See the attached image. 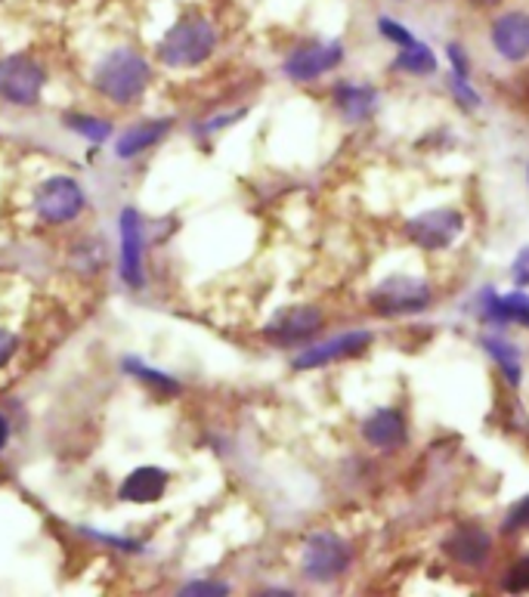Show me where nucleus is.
Returning <instances> with one entry per match:
<instances>
[{
	"mask_svg": "<svg viewBox=\"0 0 529 597\" xmlns=\"http://www.w3.org/2000/svg\"><path fill=\"white\" fill-rule=\"evenodd\" d=\"M149 78H152V69H149L146 56H140L137 50H111L93 72V84L96 91L103 93L106 99L118 103V106H130L137 103L149 87Z\"/></svg>",
	"mask_w": 529,
	"mask_h": 597,
	"instance_id": "1",
	"label": "nucleus"
},
{
	"mask_svg": "<svg viewBox=\"0 0 529 597\" xmlns=\"http://www.w3.org/2000/svg\"><path fill=\"white\" fill-rule=\"evenodd\" d=\"M218 47V28L204 16H183L158 40V59L171 69H196Z\"/></svg>",
	"mask_w": 529,
	"mask_h": 597,
	"instance_id": "2",
	"label": "nucleus"
},
{
	"mask_svg": "<svg viewBox=\"0 0 529 597\" xmlns=\"http://www.w3.org/2000/svg\"><path fill=\"white\" fill-rule=\"evenodd\" d=\"M431 301H434L431 285L419 276H405V272L387 276L381 285L368 294V307L381 316H412L431 307Z\"/></svg>",
	"mask_w": 529,
	"mask_h": 597,
	"instance_id": "3",
	"label": "nucleus"
},
{
	"mask_svg": "<svg viewBox=\"0 0 529 597\" xmlns=\"http://www.w3.org/2000/svg\"><path fill=\"white\" fill-rule=\"evenodd\" d=\"M353 563V548H350L341 536L334 532H313L304 542V576L316 585H329V582L341 580Z\"/></svg>",
	"mask_w": 529,
	"mask_h": 597,
	"instance_id": "4",
	"label": "nucleus"
},
{
	"mask_svg": "<svg viewBox=\"0 0 529 597\" xmlns=\"http://www.w3.org/2000/svg\"><path fill=\"white\" fill-rule=\"evenodd\" d=\"M465 230V218L456 208H434L419 218L405 220V238L419 245L421 251H446Z\"/></svg>",
	"mask_w": 529,
	"mask_h": 597,
	"instance_id": "5",
	"label": "nucleus"
},
{
	"mask_svg": "<svg viewBox=\"0 0 529 597\" xmlns=\"http://www.w3.org/2000/svg\"><path fill=\"white\" fill-rule=\"evenodd\" d=\"M47 84V72L32 56H7L0 59V96L13 106H37L40 91Z\"/></svg>",
	"mask_w": 529,
	"mask_h": 597,
	"instance_id": "6",
	"label": "nucleus"
},
{
	"mask_svg": "<svg viewBox=\"0 0 529 597\" xmlns=\"http://www.w3.org/2000/svg\"><path fill=\"white\" fill-rule=\"evenodd\" d=\"M84 204L87 196L72 177H50L35 192V211L44 223H69L84 211Z\"/></svg>",
	"mask_w": 529,
	"mask_h": 597,
	"instance_id": "7",
	"label": "nucleus"
},
{
	"mask_svg": "<svg viewBox=\"0 0 529 597\" xmlns=\"http://www.w3.org/2000/svg\"><path fill=\"white\" fill-rule=\"evenodd\" d=\"M344 62V44L341 40H310L301 44L297 50L289 54L282 72L292 81H316L322 74L334 72Z\"/></svg>",
	"mask_w": 529,
	"mask_h": 597,
	"instance_id": "8",
	"label": "nucleus"
},
{
	"mask_svg": "<svg viewBox=\"0 0 529 597\" xmlns=\"http://www.w3.org/2000/svg\"><path fill=\"white\" fill-rule=\"evenodd\" d=\"M375 341V335L368 328H356V331H344V335H334L329 341H319V344H307L301 350V356H294V368L297 372H307V368H322L331 362L350 360V356H360Z\"/></svg>",
	"mask_w": 529,
	"mask_h": 597,
	"instance_id": "9",
	"label": "nucleus"
},
{
	"mask_svg": "<svg viewBox=\"0 0 529 597\" xmlns=\"http://www.w3.org/2000/svg\"><path fill=\"white\" fill-rule=\"evenodd\" d=\"M322 326H326V316L319 307H289L275 313L273 323L263 328V335L279 347H307Z\"/></svg>",
	"mask_w": 529,
	"mask_h": 597,
	"instance_id": "10",
	"label": "nucleus"
},
{
	"mask_svg": "<svg viewBox=\"0 0 529 597\" xmlns=\"http://www.w3.org/2000/svg\"><path fill=\"white\" fill-rule=\"evenodd\" d=\"M493 50L505 62H524L529 59V13L524 10H508L502 16H495L490 28Z\"/></svg>",
	"mask_w": 529,
	"mask_h": 597,
	"instance_id": "11",
	"label": "nucleus"
},
{
	"mask_svg": "<svg viewBox=\"0 0 529 597\" xmlns=\"http://www.w3.org/2000/svg\"><path fill=\"white\" fill-rule=\"evenodd\" d=\"M118 233H121V279L130 289H140L143 285V226L133 208L121 211Z\"/></svg>",
	"mask_w": 529,
	"mask_h": 597,
	"instance_id": "12",
	"label": "nucleus"
},
{
	"mask_svg": "<svg viewBox=\"0 0 529 597\" xmlns=\"http://www.w3.org/2000/svg\"><path fill=\"white\" fill-rule=\"evenodd\" d=\"M446 554L468 570H483L493 558V539L480 526H458L456 532L443 542Z\"/></svg>",
	"mask_w": 529,
	"mask_h": 597,
	"instance_id": "13",
	"label": "nucleus"
},
{
	"mask_svg": "<svg viewBox=\"0 0 529 597\" xmlns=\"http://www.w3.org/2000/svg\"><path fill=\"white\" fill-rule=\"evenodd\" d=\"M363 440L372 449H381V453H393L405 446L409 431H405V415L400 409H378L363 421Z\"/></svg>",
	"mask_w": 529,
	"mask_h": 597,
	"instance_id": "14",
	"label": "nucleus"
},
{
	"mask_svg": "<svg viewBox=\"0 0 529 597\" xmlns=\"http://www.w3.org/2000/svg\"><path fill=\"white\" fill-rule=\"evenodd\" d=\"M480 313L493 326H524L529 328V294L524 291H498L486 289L480 294Z\"/></svg>",
	"mask_w": 529,
	"mask_h": 597,
	"instance_id": "15",
	"label": "nucleus"
},
{
	"mask_svg": "<svg viewBox=\"0 0 529 597\" xmlns=\"http://www.w3.org/2000/svg\"><path fill=\"white\" fill-rule=\"evenodd\" d=\"M167 471L165 468H155V465H143V468H133L128 473V480L118 489V499L130 502V505H152V502H162V495L167 492Z\"/></svg>",
	"mask_w": 529,
	"mask_h": 597,
	"instance_id": "16",
	"label": "nucleus"
},
{
	"mask_svg": "<svg viewBox=\"0 0 529 597\" xmlns=\"http://www.w3.org/2000/svg\"><path fill=\"white\" fill-rule=\"evenodd\" d=\"M174 121L171 118H152V121H137L133 127H128L118 143H115V155L118 159H137L140 152H146L152 145H158L171 133Z\"/></svg>",
	"mask_w": 529,
	"mask_h": 597,
	"instance_id": "17",
	"label": "nucleus"
},
{
	"mask_svg": "<svg viewBox=\"0 0 529 597\" xmlns=\"http://www.w3.org/2000/svg\"><path fill=\"white\" fill-rule=\"evenodd\" d=\"M331 99L350 125H360L365 118H372V112L378 106V91L368 84H338Z\"/></svg>",
	"mask_w": 529,
	"mask_h": 597,
	"instance_id": "18",
	"label": "nucleus"
},
{
	"mask_svg": "<svg viewBox=\"0 0 529 597\" xmlns=\"http://www.w3.org/2000/svg\"><path fill=\"white\" fill-rule=\"evenodd\" d=\"M480 344L486 347V353L493 356L495 365L505 372L508 384H512V387H520V372H524V365H520V350H517L512 341H505L502 335H483Z\"/></svg>",
	"mask_w": 529,
	"mask_h": 597,
	"instance_id": "19",
	"label": "nucleus"
},
{
	"mask_svg": "<svg viewBox=\"0 0 529 597\" xmlns=\"http://www.w3.org/2000/svg\"><path fill=\"white\" fill-rule=\"evenodd\" d=\"M393 69L405 74H419V78L421 74H434L437 72V56H434V50L427 44L412 40V44L400 47V54L393 59Z\"/></svg>",
	"mask_w": 529,
	"mask_h": 597,
	"instance_id": "20",
	"label": "nucleus"
},
{
	"mask_svg": "<svg viewBox=\"0 0 529 597\" xmlns=\"http://www.w3.org/2000/svg\"><path fill=\"white\" fill-rule=\"evenodd\" d=\"M125 368H128L130 375H137L140 381H146L149 387H155V390H165V394H180V384L165 375V372H158V368H152L146 362L140 360H128L125 362Z\"/></svg>",
	"mask_w": 529,
	"mask_h": 597,
	"instance_id": "21",
	"label": "nucleus"
},
{
	"mask_svg": "<svg viewBox=\"0 0 529 597\" xmlns=\"http://www.w3.org/2000/svg\"><path fill=\"white\" fill-rule=\"evenodd\" d=\"M66 127L74 130V133H81V137H87L91 143H103V140H109L111 133L109 121L91 118V115H66Z\"/></svg>",
	"mask_w": 529,
	"mask_h": 597,
	"instance_id": "22",
	"label": "nucleus"
},
{
	"mask_svg": "<svg viewBox=\"0 0 529 597\" xmlns=\"http://www.w3.org/2000/svg\"><path fill=\"white\" fill-rule=\"evenodd\" d=\"M502 588H505V592H514V595L529 592V558L514 563L512 570H508V576H505V582H502Z\"/></svg>",
	"mask_w": 529,
	"mask_h": 597,
	"instance_id": "23",
	"label": "nucleus"
},
{
	"mask_svg": "<svg viewBox=\"0 0 529 597\" xmlns=\"http://www.w3.org/2000/svg\"><path fill=\"white\" fill-rule=\"evenodd\" d=\"M529 529V495H524L520 502H514L512 511L505 514V532H524Z\"/></svg>",
	"mask_w": 529,
	"mask_h": 597,
	"instance_id": "24",
	"label": "nucleus"
},
{
	"mask_svg": "<svg viewBox=\"0 0 529 597\" xmlns=\"http://www.w3.org/2000/svg\"><path fill=\"white\" fill-rule=\"evenodd\" d=\"M378 32H381L387 40H393L397 47H405V44H412V40H415V35H412L405 25H400L397 19H390V16L378 19Z\"/></svg>",
	"mask_w": 529,
	"mask_h": 597,
	"instance_id": "25",
	"label": "nucleus"
},
{
	"mask_svg": "<svg viewBox=\"0 0 529 597\" xmlns=\"http://www.w3.org/2000/svg\"><path fill=\"white\" fill-rule=\"evenodd\" d=\"M449 87H452V93H456V99L461 103V106H468V109H477V106H480V93L471 87V81H468V78H458V74H452V78H449Z\"/></svg>",
	"mask_w": 529,
	"mask_h": 597,
	"instance_id": "26",
	"label": "nucleus"
},
{
	"mask_svg": "<svg viewBox=\"0 0 529 597\" xmlns=\"http://www.w3.org/2000/svg\"><path fill=\"white\" fill-rule=\"evenodd\" d=\"M512 279L520 285V289H527L529 285V245L524 248V251L514 257L512 264Z\"/></svg>",
	"mask_w": 529,
	"mask_h": 597,
	"instance_id": "27",
	"label": "nucleus"
},
{
	"mask_svg": "<svg viewBox=\"0 0 529 597\" xmlns=\"http://www.w3.org/2000/svg\"><path fill=\"white\" fill-rule=\"evenodd\" d=\"M226 592H230V585H223V582H189L180 595H226Z\"/></svg>",
	"mask_w": 529,
	"mask_h": 597,
	"instance_id": "28",
	"label": "nucleus"
},
{
	"mask_svg": "<svg viewBox=\"0 0 529 597\" xmlns=\"http://www.w3.org/2000/svg\"><path fill=\"white\" fill-rule=\"evenodd\" d=\"M446 54H449V62H452V74H458V78H471V66H468V56H465V50L458 47V44H449L446 47Z\"/></svg>",
	"mask_w": 529,
	"mask_h": 597,
	"instance_id": "29",
	"label": "nucleus"
},
{
	"mask_svg": "<svg viewBox=\"0 0 529 597\" xmlns=\"http://www.w3.org/2000/svg\"><path fill=\"white\" fill-rule=\"evenodd\" d=\"M16 335H10L7 328H0V368L7 365V362L13 360V353H16Z\"/></svg>",
	"mask_w": 529,
	"mask_h": 597,
	"instance_id": "30",
	"label": "nucleus"
},
{
	"mask_svg": "<svg viewBox=\"0 0 529 597\" xmlns=\"http://www.w3.org/2000/svg\"><path fill=\"white\" fill-rule=\"evenodd\" d=\"M10 443V424H7V418L0 415V449Z\"/></svg>",
	"mask_w": 529,
	"mask_h": 597,
	"instance_id": "31",
	"label": "nucleus"
},
{
	"mask_svg": "<svg viewBox=\"0 0 529 597\" xmlns=\"http://www.w3.org/2000/svg\"><path fill=\"white\" fill-rule=\"evenodd\" d=\"M527 180H529V167H527Z\"/></svg>",
	"mask_w": 529,
	"mask_h": 597,
	"instance_id": "32",
	"label": "nucleus"
}]
</instances>
